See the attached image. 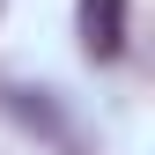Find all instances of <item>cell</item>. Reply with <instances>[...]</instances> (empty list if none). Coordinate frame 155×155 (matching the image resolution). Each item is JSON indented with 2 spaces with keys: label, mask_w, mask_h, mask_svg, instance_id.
Masks as SVG:
<instances>
[{
  "label": "cell",
  "mask_w": 155,
  "mask_h": 155,
  "mask_svg": "<svg viewBox=\"0 0 155 155\" xmlns=\"http://www.w3.org/2000/svg\"><path fill=\"white\" fill-rule=\"evenodd\" d=\"M81 52L89 59L126 52V0H81Z\"/></svg>",
  "instance_id": "1"
}]
</instances>
